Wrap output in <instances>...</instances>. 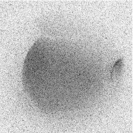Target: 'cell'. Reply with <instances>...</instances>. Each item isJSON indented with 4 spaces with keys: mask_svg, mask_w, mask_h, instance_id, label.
Masks as SVG:
<instances>
[{
    "mask_svg": "<svg viewBox=\"0 0 133 133\" xmlns=\"http://www.w3.org/2000/svg\"><path fill=\"white\" fill-rule=\"evenodd\" d=\"M123 61L122 59H118L114 64L112 70L111 77L112 79L118 77L123 69Z\"/></svg>",
    "mask_w": 133,
    "mask_h": 133,
    "instance_id": "1",
    "label": "cell"
}]
</instances>
